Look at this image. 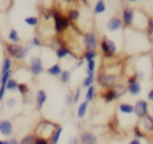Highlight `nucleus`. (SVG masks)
Here are the masks:
<instances>
[{
  "instance_id": "nucleus-1",
  "label": "nucleus",
  "mask_w": 153,
  "mask_h": 144,
  "mask_svg": "<svg viewBox=\"0 0 153 144\" xmlns=\"http://www.w3.org/2000/svg\"><path fill=\"white\" fill-rule=\"evenodd\" d=\"M51 18L54 19V29L56 35H62L69 27V20L60 10L51 8Z\"/></svg>"
},
{
  "instance_id": "nucleus-2",
  "label": "nucleus",
  "mask_w": 153,
  "mask_h": 144,
  "mask_svg": "<svg viewBox=\"0 0 153 144\" xmlns=\"http://www.w3.org/2000/svg\"><path fill=\"white\" fill-rule=\"evenodd\" d=\"M117 79H118L117 74L106 73V71H99L96 76V81H97L98 86L102 87L103 89L112 88L117 83Z\"/></svg>"
},
{
  "instance_id": "nucleus-3",
  "label": "nucleus",
  "mask_w": 153,
  "mask_h": 144,
  "mask_svg": "<svg viewBox=\"0 0 153 144\" xmlns=\"http://www.w3.org/2000/svg\"><path fill=\"white\" fill-rule=\"evenodd\" d=\"M29 71L31 73V75H33L35 77L42 75L45 70L43 67V62L42 58L39 56H32L29 61Z\"/></svg>"
},
{
  "instance_id": "nucleus-4",
  "label": "nucleus",
  "mask_w": 153,
  "mask_h": 144,
  "mask_svg": "<svg viewBox=\"0 0 153 144\" xmlns=\"http://www.w3.org/2000/svg\"><path fill=\"white\" fill-rule=\"evenodd\" d=\"M82 43H84L85 50L96 51L97 48H98V40H97L96 32L94 31H88V32L84 33V36H82Z\"/></svg>"
},
{
  "instance_id": "nucleus-5",
  "label": "nucleus",
  "mask_w": 153,
  "mask_h": 144,
  "mask_svg": "<svg viewBox=\"0 0 153 144\" xmlns=\"http://www.w3.org/2000/svg\"><path fill=\"white\" fill-rule=\"evenodd\" d=\"M57 125H59V124H56V123H54V121H50V120H48V119H42V120L37 124L33 134H35L36 137H42L43 131H47V130H48V132L53 133V131L55 130V127H56Z\"/></svg>"
},
{
  "instance_id": "nucleus-6",
  "label": "nucleus",
  "mask_w": 153,
  "mask_h": 144,
  "mask_svg": "<svg viewBox=\"0 0 153 144\" xmlns=\"http://www.w3.org/2000/svg\"><path fill=\"white\" fill-rule=\"evenodd\" d=\"M148 108H149V106H148L147 100L139 99V100H136L135 104H134V113L136 114V117H137L140 120L143 119V118L149 113Z\"/></svg>"
},
{
  "instance_id": "nucleus-7",
  "label": "nucleus",
  "mask_w": 153,
  "mask_h": 144,
  "mask_svg": "<svg viewBox=\"0 0 153 144\" xmlns=\"http://www.w3.org/2000/svg\"><path fill=\"white\" fill-rule=\"evenodd\" d=\"M121 20H122V25L123 27H130L133 25V20H134V10L127 5L123 7L122 10V14H121Z\"/></svg>"
},
{
  "instance_id": "nucleus-8",
  "label": "nucleus",
  "mask_w": 153,
  "mask_h": 144,
  "mask_svg": "<svg viewBox=\"0 0 153 144\" xmlns=\"http://www.w3.org/2000/svg\"><path fill=\"white\" fill-rule=\"evenodd\" d=\"M123 27L122 20L118 15H111L106 21V30L109 32H116Z\"/></svg>"
},
{
  "instance_id": "nucleus-9",
  "label": "nucleus",
  "mask_w": 153,
  "mask_h": 144,
  "mask_svg": "<svg viewBox=\"0 0 153 144\" xmlns=\"http://www.w3.org/2000/svg\"><path fill=\"white\" fill-rule=\"evenodd\" d=\"M79 143L80 144H97L98 137L92 131H82L79 136Z\"/></svg>"
},
{
  "instance_id": "nucleus-10",
  "label": "nucleus",
  "mask_w": 153,
  "mask_h": 144,
  "mask_svg": "<svg viewBox=\"0 0 153 144\" xmlns=\"http://www.w3.org/2000/svg\"><path fill=\"white\" fill-rule=\"evenodd\" d=\"M24 45L19 44V43H6L5 44V50H6V54H7V57L10 58H14L23 49Z\"/></svg>"
},
{
  "instance_id": "nucleus-11",
  "label": "nucleus",
  "mask_w": 153,
  "mask_h": 144,
  "mask_svg": "<svg viewBox=\"0 0 153 144\" xmlns=\"http://www.w3.org/2000/svg\"><path fill=\"white\" fill-rule=\"evenodd\" d=\"M13 133V124L8 119L0 120V134L4 137H11Z\"/></svg>"
},
{
  "instance_id": "nucleus-12",
  "label": "nucleus",
  "mask_w": 153,
  "mask_h": 144,
  "mask_svg": "<svg viewBox=\"0 0 153 144\" xmlns=\"http://www.w3.org/2000/svg\"><path fill=\"white\" fill-rule=\"evenodd\" d=\"M47 99H48V95H47V92L44 89H38L36 92V96H35V105H36V109L37 111H41L43 108V106L45 105L47 102Z\"/></svg>"
},
{
  "instance_id": "nucleus-13",
  "label": "nucleus",
  "mask_w": 153,
  "mask_h": 144,
  "mask_svg": "<svg viewBox=\"0 0 153 144\" xmlns=\"http://www.w3.org/2000/svg\"><path fill=\"white\" fill-rule=\"evenodd\" d=\"M55 55H56V57L57 58H60V60H63V58H66L67 56H72L74 60H76L78 58V56L71 50V49H68L67 46H61V48H57L56 49V51H55Z\"/></svg>"
},
{
  "instance_id": "nucleus-14",
  "label": "nucleus",
  "mask_w": 153,
  "mask_h": 144,
  "mask_svg": "<svg viewBox=\"0 0 153 144\" xmlns=\"http://www.w3.org/2000/svg\"><path fill=\"white\" fill-rule=\"evenodd\" d=\"M62 132H63V127H62V125L59 124L55 127V130L53 131V133L50 134V137H49V144H57L59 140H60V137H61Z\"/></svg>"
},
{
  "instance_id": "nucleus-15",
  "label": "nucleus",
  "mask_w": 153,
  "mask_h": 144,
  "mask_svg": "<svg viewBox=\"0 0 153 144\" xmlns=\"http://www.w3.org/2000/svg\"><path fill=\"white\" fill-rule=\"evenodd\" d=\"M141 90H142V87H141V83L140 81H136L131 84H127V92L133 95V96H137L141 94Z\"/></svg>"
},
{
  "instance_id": "nucleus-16",
  "label": "nucleus",
  "mask_w": 153,
  "mask_h": 144,
  "mask_svg": "<svg viewBox=\"0 0 153 144\" xmlns=\"http://www.w3.org/2000/svg\"><path fill=\"white\" fill-rule=\"evenodd\" d=\"M100 98L104 100V102L106 104H110V102H114L116 99V95L112 90V88H109V89H104L102 93H100Z\"/></svg>"
},
{
  "instance_id": "nucleus-17",
  "label": "nucleus",
  "mask_w": 153,
  "mask_h": 144,
  "mask_svg": "<svg viewBox=\"0 0 153 144\" xmlns=\"http://www.w3.org/2000/svg\"><path fill=\"white\" fill-rule=\"evenodd\" d=\"M45 71H47L50 76L60 77V75H61V73H62V68H61V65H60L59 63H54V64H51L49 68H47Z\"/></svg>"
},
{
  "instance_id": "nucleus-18",
  "label": "nucleus",
  "mask_w": 153,
  "mask_h": 144,
  "mask_svg": "<svg viewBox=\"0 0 153 144\" xmlns=\"http://www.w3.org/2000/svg\"><path fill=\"white\" fill-rule=\"evenodd\" d=\"M66 17L68 18L69 23H75L76 20H79L80 18V11L78 8H74V7H71L67 13H66Z\"/></svg>"
},
{
  "instance_id": "nucleus-19",
  "label": "nucleus",
  "mask_w": 153,
  "mask_h": 144,
  "mask_svg": "<svg viewBox=\"0 0 153 144\" xmlns=\"http://www.w3.org/2000/svg\"><path fill=\"white\" fill-rule=\"evenodd\" d=\"M106 38L108 37H103L102 38V40L99 42V46H100V50H102V54H103V56L105 57V58H112L114 57V55L109 51V48H108V43H106Z\"/></svg>"
},
{
  "instance_id": "nucleus-20",
  "label": "nucleus",
  "mask_w": 153,
  "mask_h": 144,
  "mask_svg": "<svg viewBox=\"0 0 153 144\" xmlns=\"http://www.w3.org/2000/svg\"><path fill=\"white\" fill-rule=\"evenodd\" d=\"M112 90L116 95V99H121L126 93H127V86L123 84V83H116L114 87H112Z\"/></svg>"
},
{
  "instance_id": "nucleus-21",
  "label": "nucleus",
  "mask_w": 153,
  "mask_h": 144,
  "mask_svg": "<svg viewBox=\"0 0 153 144\" xmlns=\"http://www.w3.org/2000/svg\"><path fill=\"white\" fill-rule=\"evenodd\" d=\"M31 44H30V42H27V44L25 45V46H23V49H22V51L14 57V60L16 61H23V60H25L27 56H29V54H30V51H31Z\"/></svg>"
},
{
  "instance_id": "nucleus-22",
  "label": "nucleus",
  "mask_w": 153,
  "mask_h": 144,
  "mask_svg": "<svg viewBox=\"0 0 153 144\" xmlns=\"http://www.w3.org/2000/svg\"><path fill=\"white\" fill-rule=\"evenodd\" d=\"M118 111L122 114H133L134 113V105L129 102H121L118 105Z\"/></svg>"
},
{
  "instance_id": "nucleus-23",
  "label": "nucleus",
  "mask_w": 153,
  "mask_h": 144,
  "mask_svg": "<svg viewBox=\"0 0 153 144\" xmlns=\"http://www.w3.org/2000/svg\"><path fill=\"white\" fill-rule=\"evenodd\" d=\"M88 109V104L86 101H81L78 105V109H76V117L79 119H82L86 115V112Z\"/></svg>"
},
{
  "instance_id": "nucleus-24",
  "label": "nucleus",
  "mask_w": 153,
  "mask_h": 144,
  "mask_svg": "<svg viewBox=\"0 0 153 144\" xmlns=\"http://www.w3.org/2000/svg\"><path fill=\"white\" fill-rule=\"evenodd\" d=\"M105 11H106V4H105V1L98 0V1L94 4V6H93V13H94L96 15H98V14L104 13Z\"/></svg>"
},
{
  "instance_id": "nucleus-25",
  "label": "nucleus",
  "mask_w": 153,
  "mask_h": 144,
  "mask_svg": "<svg viewBox=\"0 0 153 144\" xmlns=\"http://www.w3.org/2000/svg\"><path fill=\"white\" fill-rule=\"evenodd\" d=\"M12 68V60L10 57H4L2 60V63H1V69H0V75L1 74H5L7 71H10Z\"/></svg>"
},
{
  "instance_id": "nucleus-26",
  "label": "nucleus",
  "mask_w": 153,
  "mask_h": 144,
  "mask_svg": "<svg viewBox=\"0 0 153 144\" xmlns=\"http://www.w3.org/2000/svg\"><path fill=\"white\" fill-rule=\"evenodd\" d=\"M7 39L11 42V43H19L20 42V37H19V33L16 29H11L7 33Z\"/></svg>"
},
{
  "instance_id": "nucleus-27",
  "label": "nucleus",
  "mask_w": 153,
  "mask_h": 144,
  "mask_svg": "<svg viewBox=\"0 0 153 144\" xmlns=\"http://www.w3.org/2000/svg\"><path fill=\"white\" fill-rule=\"evenodd\" d=\"M18 80L17 79H13V77H11L8 81H7V83H6V92H11V93H13V92H16L17 90V88H18Z\"/></svg>"
},
{
  "instance_id": "nucleus-28",
  "label": "nucleus",
  "mask_w": 153,
  "mask_h": 144,
  "mask_svg": "<svg viewBox=\"0 0 153 144\" xmlns=\"http://www.w3.org/2000/svg\"><path fill=\"white\" fill-rule=\"evenodd\" d=\"M94 96H96V87H94V86H91V87H88V88L86 89V93H85V100H84V101H86V102L88 104V102L93 101Z\"/></svg>"
},
{
  "instance_id": "nucleus-29",
  "label": "nucleus",
  "mask_w": 153,
  "mask_h": 144,
  "mask_svg": "<svg viewBox=\"0 0 153 144\" xmlns=\"http://www.w3.org/2000/svg\"><path fill=\"white\" fill-rule=\"evenodd\" d=\"M96 81V75L94 74H92V75H86V77L82 80V82H81V87H84V88H88V87H91V86H93V82Z\"/></svg>"
},
{
  "instance_id": "nucleus-30",
  "label": "nucleus",
  "mask_w": 153,
  "mask_h": 144,
  "mask_svg": "<svg viewBox=\"0 0 153 144\" xmlns=\"http://www.w3.org/2000/svg\"><path fill=\"white\" fill-rule=\"evenodd\" d=\"M24 23H25L27 26L36 27V26L38 25L39 20H38V17H36V15H29V17L24 18Z\"/></svg>"
},
{
  "instance_id": "nucleus-31",
  "label": "nucleus",
  "mask_w": 153,
  "mask_h": 144,
  "mask_svg": "<svg viewBox=\"0 0 153 144\" xmlns=\"http://www.w3.org/2000/svg\"><path fill=\"white\" fill-rule=\"evenodd\" d=\"M97 56H98L97 51L85 50V51H84V54H82V56H81V58H82V60H85L86 62H90V61H94V58H96Z\"/></svg>"
},
{
  "instance_id": "nucleus-32",
  "label": "nucleus",
  "mask_w": 153,
  "mask_h": 144,
  "mask_svg": "<svg viewBox=\"0 0 153 144\" xmlns=\"http://www.w3.org/2000/svg\"><path fill=\"white\" fill-rule=\"evenodd\" d=\"M17 90H18V93H19L22 96H25V95H27V94L30 93V88H29L27 83H25V82H19Z\"/></svg>"
},
{
  "instance_id": "nucleus-33",
  "label": "nucleus",
  "mask_w": 153,
  "mask_h": 144,
  "mask_svg": "<svg viewBox=\"0 0 153 144\" xmlns=\"http://www.w3.org/2000/svg\"><path fill=\"white\" fill-rule=\"evenodd\" d=\"M133 134H134V137L136 138V139H146V137H147V134L139 127V125H135L134 127H133Z\"/></svg>"
},
{
  "instance_id": "nucleus-34",
  "label": "nucleus",
  "mask_w": 153,
  "mask_h": 144,
  "mask_svg": "<svg viewBox=\"0 0 153 144\" xmlns=\"http://www.w3.org/2000/svg\"><path fill=\"white\" fill-rule=\"evenodd\" d=\"M35 139L36 136L33 133H27L19 140V144H35Z\"/></svg>"
},
{
  "instance_id": "nucleus-35",
  "label": "nucleus",
  "mask_w": 153,
  "mask_h": 144,
  "mask_svg": "<svg viewBox=\"0 0 153 144\" xmlns=\"http://www.w3.org/2000/svg\"><path fill=\"white\" fill-rule=\"evenodd\" d=\"M146 32L148 35V37H153V17L149 15L147 18V23H146Z\"/></svg>"
},
{
  "instance_id": "nucleus-36",
  "label": "nucleus",
  "mask_w": 153,
  "mask_h": 144,
  "mask_svg": "<svg viewBox=\"0 0 153 144\" xmlns=\"http://www.w3.org/2000/svg\"><path fill=\"white\" fill-rule=\"evenodd\" d=\"M71 77H72V71L66 69V70H62V73L60 75V81L62 83H68L69 80H71Z\"/></svg>"
},
{
  "instance_id": "nucleus-37",
  "label": "nucleus",
  "mask_w": 153,
  "mask_h": 144,
  "mask_svg": "<svg viewBox=\"0 0 153 144\" xmlns=\"http://www.w3.org/2000/svg\"><path fill=\"white\" fill-rule=\"evenodd\" d=\"M106 43H108L109 51L115 56V55H116V52H117V45H116L115 40H114V39H111V38H106Z\"/></svg>"
},
{
  "instance_id": "nucleus-38",
  "label": "nucleus",
  "mask_w": 153,
  "mask_h": 144,
  "mask_svg": "<svg viewBox=\"0 0 153 144\" xmlns=\"http://www.w3.org/2000/svg\"><path fill=\"white\" fill-rule=\"evenodd\" d=\"M11 77H12V70H10V71H7V73H5V74H1V75H0V86H6L7 81H8Z\"/></svg>"
},
{
  "instance_id": "nucleus-39",
  "label": "nucleus",
  "mask_w": 153,
  "mask_h": 144,
  "mask_svg": "<svg viewBox=\"0 0 153 144\" xmlns=\"http://www.w3.org/2000/svg\"><path fill=\"white\" fill-rule=\"evenodd\" d=\"M17 105V98L16 96H10L6 101H5V106L7 108H14V106Z\"/></svg>"
},
{
  "instance_id": "nucleus-40",
  "label": "nucleus",
  "mask_w": 153,
  "mask_h": 144,
  "mask_svg": "<svg viewBox=\"0 0 153 144\" xmlns=\"http://www.w3.org/2000/svg\"><path fill=\"white\" fill-rule=\"evenodd\" d=\"M80 94H81V88L78 87L75 89V92L73 93V104H78L80 100Z\"/></svg>"
},
{
  "instance_id": "nucleus-41",
  "label": "nucleus",
  "mask_w": 153,
  "mask_h": 144,
  "mask_svg": "<svg viewBox=\"0 0 153 144\" xmlns=\"http://www.w3.org/2000/svg\"><path fill=\"white\" fill-rule=\"evenodd\" d=\"M96 70V61H90L86 64V71L87 73H94Z\"/></svg>"
},
{
  "instance_id": "nucleus-42",
  "label": "nucleus",
  "mask_w": 153,
  "mask_h": 144,
  "mask_svg": "<svg viewBox=\"0 0 153 144\" xmlns=\"http://www.w3.org/2000/svg\"><path fill=\"white\" fill-rule=\"evenodd\" d=\"M30 44H31V46H41L42 45V40H41V38L38 36H33L31 42H30Z\"/></svg>"
},
{
  "instance_id": "nucleus-43",
  "label": "nucleus",
  "mask_w": 153,
  "mask_h": 144,
  "mask_svg": "<svg viewBox=\"0 0 153 144\" xmlns=\"http://www.w3.org/2000/svg\"><path fill=\"white\" fill-rule=\"evenodd\" d=\"M136 81H139L137 71H135V73H134L133 75L128 76V79H127V84H131V83H134V82H136Z\"/></svg>"
},
{
  "instance_id": "nucleus-44",
  "label": "nucleus",
  "mask_w": 153,
  "mask_h": 144,
  "mask_svg": "<svg viewBox=\"0 0 153 144\" xmlns=\"http://www.w3.org/2000/svg\"><path fill=\"white\" fill-rule=\"evenodd\" d=\"M65 104L67 106H71L73 104V93H67L65 96Z\"/></svg>"
},
{
  "instance_id": "nucleus-45",
  "label": "nucleus",
  "mask_w": 153,
  "mask_h": 144,
  "mask_svg": "<svg viewBox=\"0 0 153 144\" xmlns=\"http://www.w3.org/2000/svg\"><path fill=\"white\" fill-rule=\"evenodd\" d=\"M35 144H49V139L43 138V137H36Z\"/></svg>"
},
{
  "instance_id": "nucleus-46",
  "label": "nucleus",
  "mask_w": 153,
  "mask_h": 144,
  "mask_svg": "<svg viewBox=\"0 0 153 144\" xmlns=\"http://www.w3.org/2000/svg\"><path fill=\"white\" fill-rule=\"evenodd\" d=\"M32 99H33V98H32V94H31V93H29L27 95L23 96V102H24V104H26V105H29V104H31V102H32V101H31Z\"/></svg>"
},
{
  "instance_id": "nucleus-47",
  "label": "nucleus",
  "mask_w": 153,
  "mask_h": 144,
  "mask_svg": "<svg viewBox=\"0 0 153 144\" xmlns=\"http://www.w3.org/2000/svg\"><path fill=\"white\" fill-rule=\"evenodd\" d=\"M67 144H80V143H79V137H76V136L69 137V139H68Z\"/></svg>"
},
{
  "instance_id": "nucleus-48",
  "label": "nucleus",
  "mask_w": 153,
  "mask_h": 144,
  "mask_svg": "<svg viewBox=\"0 0 153 144\" xmlns=\"http://www.w3.org/2000/svg\"><path fill=\"white\" fill-rule=\"evenodd\" d=\"M5 94H6V87L5 86H0V101L4 100Z\"/></svg>"
},
{
  "instance_id": "nucleus-49",
  "label": "nucleus",
  "mask_w": 153,
  "mask_h": 144,
  "mask_svg": "<svg viewBox=\"0 0 153 144\" xmlns=\"http://www.w3.org/2000/svg\"><path fill=\"white\" fill-rule=\"evenodd\" d=\"M147 99H148L151 102H153V88H151V89L148 90V93H147Z\"/></svg>"
},
{
  "instance_id": "nucleus-50",
  "label": "nucleus",
  "mask_w": 153,
  "mask_h": 144,
  "mask_svg": "<svg viewBox=\"0 0 153 144\" xmlns=\"http://www.w3.org/2000/svg\"><path fill=\"white\" fill-rule=\"evenodd\" d=\"M7 144H19V140L16 138H10L7 139Z\"/></svg>"
},
{
  "instance_id": "nucleus-51",
  "label": "nucleus",
  "mask_w": 153,
  "mask_h": 144,
  "mask_svg": "<svg viewBox=\"0 0 153 144\" xmlns=\"http://www.w3.org/2000/svg\"><path fill=\"white\" fill-rule=\"evenodd\" d=\"M128 144H142V143H141V140H140V139L133 138V139H131V140H130V142H129Z\"/></svg>"
},
{
  "instance_id": "nucleus-52",
  "label": "nucleus",
  "mask_w": 153,
  "mask_h": 144,
  "mask_svg": "<svg viewBox=\"0 0 153 144\" xmlns=\"http://www.w3.org/2000/svg\"><path fill=\"white\" fill-rule=\"evenodd\" d=\"M82 64H84V60H82V58L80 57V58L78 60V63H76V67H81Z\"/></svg>"
},
{
  "instance_id": "nucleus-53",
  "label": "nucleus",
  "mask_w": 153,
  "mask_h": 144,
  "mask_svg": "<svg viewBox=\"0 0 153 144\" xmlns=\"http://www.w3.org/2000/svg\"><path fill=\"white\" fill-rule=\"evenodd\" d=\"M0 144H7V140H2V139H0Z\"/></svg>"
},
{
  "instance_id": "nucleus-54",
  "label": "nucleus",
  "mask_w": 153,
  "mask_h": 144,
  "mask_svg": "<svg viewBox=\"0 0 153 144\" xmlns=\"http://www.w3.org/2000/svg\"><path fill=\"white\" fill-rule=\"evenodd\" d=\"M152 73H153V56H152Z\"/></svg>"
}]
</instances>
